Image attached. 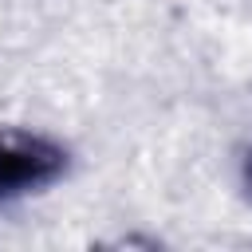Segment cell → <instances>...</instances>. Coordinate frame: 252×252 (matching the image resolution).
I'll list each match as a JSON object with an SVG mask.
<instances>
[{
  "instance_id": "1",
  "label": "cell",
  "mask_w": 252,
  "mask_h": 252,
  "mask_svg": "<svg viewBox=\"0 0 252 252\" xmlns=\"http://www.w3.org/2000/svg\"><path fill=\"white\" fill-rule=\"evenodd\" d=\"M67 169V150L35 130H0V201L51 185Z\"/></svg>"
},
{
  "instance_id": "2",
  "label": "cell",
  "mask_w": 252,
  "mask_h": 252,
  "mask_svg": "<svg viewBox=\"0 0 252 252\" xmlns=\"http://www.w3.org/2000/svg\"><path fill=\"white\" fill-rule=\"evenodd\" d=\"M244 185H248V193H252V154L244 158Z\"/></svg>"
}]
</instances>
